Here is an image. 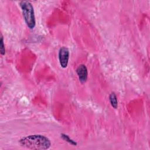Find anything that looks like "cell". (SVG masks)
I'll return each mask as SVG.
<instances>
[{
    "label": "cell",
    "instance_id": "cell-5",
    "mask_svg": "<svg viewBox=\"0 0 150 150\" xmlns=\"http://www.w3.org/2000/svg\"><path fill=\"white\" fill-rule=\"evenodd\" d=\"M109 100L111 106L116 109L118 107V100L117 96L114 93H111L109 96Z\"/></svg>",
    "mask_w": 150,
    "mask_h": 150
},
{
    "label": "cell",
    "instance_id": "cell-1",
    "mask_svg": "<svg viewBox=\"0 0 150 150\" xmlns=\"http://www.w3.org/2000/svg\"><path fill=\"white\" fill-rule=\"evenodd\" d=\"M19 144L25 148L36 150L47 149L51 145V142L47 137L39 134L23 137L19 140Z\"/></svg>",
    "mask_w": 150,
    "mask_h": 150
},
{
    "label": "cell",
    "instance_id": "cell-6",
    "mask_svg": "<svg viewBox=\"0 0 150 150\" xmlns=\"http://www.w3.org/2000/svg\"><path fill=\"white\" fill-rule=\"evenodd\" d=\"M61 137L63 139H64V140L66 141V142H69V143L71 145H74V146H77V143L75 141H74V140H73L72 139H71L67 135L62 133V134H61Z\"/></svg>",
    "mask_w": 150,
    "mask_h": 150
},
{
    "label": "cell",
    "instance_id": "cell-4",
    "mask_svg": "<svg viewBox=\"0 0 150 150\" xmlns=\"http://www.w3.org/2000/svg\"><path fill=\"white\" fill-rule=\"evenodd\" d=\"M76 73L78 75L79 80L81 83H84L87 81L88 71L87 69L84 64L79 65L76 69Z\"/></svg>",
    "mask_w": 150,
    "mask_h": 150
},
{
    "label": "cell",
    "instance_id": "cell-2",
    "mask_svg": "<svg viewBox=\"0 0 150 150\" xmlns=\"http://www.w3.org/2000/svg\"><path fill=\"white\" fill-rule=\"evenodd\" d=\"M19 5L22 9L23 16L27 26L30 29H33L36 25V21L32 4L28 1H22L19 2Z\"/></svg>",
    "mask_w": 150,
    "mask_h": 150
},
{
    "label": "cell",
    "instance_id": "cell-7",
    "mask_svg": "<svg viewBox=\"0 0 150 150\" xmlns=\"http://www.w3.org/2000/svg\"><path fill=\"white\" fill-rule=\"evenodd\" d=\"M0 52H1V55H4L5 54V45H4V43L3 36L2 35L1 36V40H0Z\"/></svg>",
    "mask_w": 150,
    "mask_h": 150
},
{
    "label": "cell",
    "instance_id": "cell-3",
    "mask_svg": "<svg viewBox=\"0 0 150 150\" xmlns=\"http://www.w3.org/2000/svg\"><path fill=\"white\" fill-rule=\"evenodd\" d=\"M69 59V50L66 47H62L59 52V60L62 67L66 68L67 66Z\"/></svg>",
    "mask_w": 150,
    "mask_h": 150
}]
</instances>
